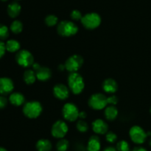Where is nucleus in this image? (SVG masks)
I'll list each match as a JSON object with an SVG mask.
<instances>
[{"instance_id":"obj_1","label":"nucleus","mask_w":151,"mask_h":151,"mask_svg":"<svg viewBox=\"0 0 151 151\" xmlns=\"http://www.w3.org/2000/svg\"><path fill=\"white\" fill-rule=\"evenodd\" d=\"M68 87L73 94L79 95L85 88V82L82 76L77 73H72L67 78Z\"/></svg>"},{"instance_id":"obj_2","label":"nucleus","mask_w":151,"mask_h":151,"mask_svg":"<svg viewBox=\"0 0 151 151\" xmlns=\"http://www.w3.org/2000/svg\"><path fill=\"white\" fill-rule=\"evenodd\" d=\"M23 113L27 118L34 119L39 116L43 111V107L39 102L30 101L26 102L22 108Z\"/></svg>"},{"instance_id":"obj_3","label":"nucleus","mask_w":151,"mask_h":151,"mask_svg":"<svg viewBox=\"0 0 151 151\" xmlns=\"http://www.w3.org/2000/svg\"><path fill=\"white\" fill-rule=\"evenodd\" d=\"M57 32L61 36L70 37L78 33V27L72 21L63 20L58 24Z\"/></svg>"},{"instance_id":"obj_4","label":"nucleus","mask_w":151,"mask_h":151,"mask_svg":"<svg viewBox=\"0 0 151 151\" xmlns=\"http://www.w3.org/2000/svg\"><path fill=\"white\" fill-rule=\"evenodd\" d=\"M81 22L86 29L94 30L100 26L102 19L98 13H88L83 16Z\"/></svg>"},{"instance_id":"obj_5","label":"nucleus","mask_w":151,"mask_h":151,"mask_svg":"<svg viewBox=\"0 0 151 151\" xmlns=\"http://www.w3.org/2000/svg\"><path fill=\"white\" fill-rule=\"evenodd\" d=\"M106 95L101 93H97L91 95L88 99V105L95 110H101L108 106V100Z\"/></svg>"},{"instance_id":"obj_6","label":"nucleus","mask_w":151,"mask_h":151,"mask_svg":"<svg viewBox=\"0 0 151 151\" xmlns=\"http://www.w3.org/2000/svg\"><path fill=\"white\" fill-rule=\"evenodd\" d=\"M80 110L78 106L72 102H67L62 108V115L65 120L74 122L79 118Z\"/></svg>"},{"instance_id":"obj_7","label":"nucleus","mask_w":151,"mask_h":151,"mask_svg":"<svg viewBox=\"0 0 151 151\" xmlns=\"http://www.w3.org/2000/svg\"><path fill=\"white\" fill-rule=\"evenodd\" d=\"M16 62L19 66L27 68L34 64L33 55L27 50H20L16 54Z\"/></svg>"},{"instance_id":"obj_8","label":"nucleus","mask_w":151,"mask_h":151,"mask_svg":"<svg viewBox=\"0 0 151 151\" xmlns=\"http://www.w3.org/2000/svg\"><path fill=\"white\" fill-rule=\"evenodd\" d=\"M83 58L82 56L78 54H74L66 60L64 63L65 68L70 73H77L83 66Z\"/></svg>"},{"instance_id":"obj_9","label":"nucleus","mask_w":151,"mask_h":151,"mask_svg":"<svg viewBox=\"0 0 151 151\" xmlns=\"http://www.w3.org/2000/svg\"><path fill=\"white\" fill-rule=\"evenodd\" d=\"M129 136L131 140L137 144H142L147 138V132L142 127L134 125L129 130Z\"/></svg>"},{"instance_id":"obj_10","label":"nucleus","mask_w":151,"mask_h":151,"mask_svg":"<svg viewBox=\"0 0 151 151\" xmlns=\"http://www.w3.org/2000/svg\"><path fill=\"white\" fill-rule=\"evenodd\" d=\"M68 131V124L63 120H58L52 126L51 134L55 139H63L67 134Z\"/></svg>"},{"instance_id":"obj_11","label":"nucleus","mask_w":151,"mask_h":151,"mask_svg":"<svg viewBox=\"0 0 151 151\" xmlns=\"http://www.w3.org/2000/svg\"><path fill=\"white\" fill-rule=\"evenodd\" d=\"M70 90L69 87L63 84H57L53 87V94L59 100H66L69 98Z\"/></svg>"},{"instance_id":"obj_12","label":"nucleus","mask_w":151,"mask_h":151,"mask_svg":"<svg viewBox=\"0 0 151 151\" xmlns=\"http://www.w3.org/2000/svg\"><path fill=\"white\" fill-rule=\"evenodd\" d=\"M14 89V83L11 78L8 77L0 78V95L7 96L13 93Z\"/></svg>"},{"instance_id":"obj_13","label":"nucleus","mask_w":151,"mask_h":151,"mask_svg":"<svg viewBox=\"0 0 151 151\" xmlns=\"http://www.w3.org/2000/svg\"><path fill=\"white\" fill-rule=\"evenodd\" d=\"M91 128L96 134L104 135L109 132V124L104 120L101 118H97L92 122Z\"/></svg>"},{"instance_id":"obj_14","label":"nucleus","mask_w":151,"mask_h":151,"mask_svg":"<svg viewBox=\"0 0 151 151\" xmlns=\"http://www.w3.org/2000/svg\"><path fill=\"white\" fill-rule=\"evenodd\" d=\"M103 90L105 93L109 94H114L117 91L118 84L114 78H108L103 82Z\"/></svg>"},{"instance_id":"obj_15","label":"nucleus","mask_w":151,"mask_h":151,"mask_svg":"<svg viewBox=\"0 0 151 151\" xmlns=\"http://www.w3.org/2000/svg\"><path fill=\"white\" fill-rule=\"evenodd\" d=\"M9 102L13 106L19 107L25 104V97L20 92H13L9 96Z\"/></svg>"},{"instance_id":"obj_16","label":"nucleus","mask_w":151,"mask_h":151,"mask_svg":"<svg viewBox=\"0 0 151 151\" xmlns=\"http://www.w3.org/2000/svg\"><path fill=\"white\" fill-rule=\"evenodd\" d=\"M36 74L37 79L41 81H47L52 77V71L47 67L41 66L36 71H35Z\"/></svg>"},{"instance_id":"obj_17","label":"nucleus","mask_w":151,"mask_h":151,"mask_svg":"<svg viewBox=\"0 0 151 151\" xmlns=\"http://www.w3.org/2000/svg\"><path fill=\"white\" fill-rule=\"evenodd\" d=\"M88 151H100L101 150V142L97 135L91 136L87 143Z\"/></svg>"},{"instance_id":"obj_18","label":"nucleus","mask_w":151,"mask_h":151,"mask_svg":"<svg viewBox=\"0 0 151 151\" xmlns=\"http://www.w3.org/2000/svg\"><path fill=\"white\" fill-rule=\"evenodd\" d=\"M119 114V111L115 105H108L104 109L105 117L109 121H114L116 119Z\"/></svg>"},{"instance_id":"obj_19","label":"nucleus","mask_w":151,"mask_h":151,"mask_svg":"<svg viewBox=\"0 0 151 151\" xmlns=\"http://www.w3.org/2000/svg\"><path fill=\"white\" fill-rule=\"evenodd\" d=\"M21 10H22V7H21L20 4L17 1H13V2H11L8 4L7 12L10 18L14 19L20 14Z\"/></svg>"},{"instance_id":"obj_20","label":"nucleus","mask_w":151,"mask_h":151,"mask_svg":"<svg viewBox=\"0 0 151 151\" xmlns=\"http://www.w3.org/2000/svg\"><path fill=\"white\" fill-rule=\"evenodd\" d=\"M35 147L38 151H51L52 144L49 139H41L36 142Z\"/></svg>"},{"instance_id":"obj_21","label":"nucleus","mask_w":151,"mask_h":151,"mask_svg":"<svg viewBox=\"0 0 151 151\" xmlns=\"http://www.w3.org/2000/svg\"><path fill=\"white\" fill-rule=\"evenodd\" d=\"M6 50L10 53H17L20 50L21 44L16 39H9L5 42Z\"/></svg>"},{"instance_id":"obj_22","label":"nucleus","mask_w":151,"mask_h":151,"mask_svg":"<svg viewBox=\"0 0 151 151\" xmlns=\"http://www.w3.org/2000/svg\"><path fill=\"white\" fill-rule=\"evenodd\" d=\"M23 79L27 84H32L37 79L36 74L33 70L27 69L24 72Z\"/></svg>"},{"instance_id":"obj_23","label":"nucleus","mask_w":151,"mask_h":151,"mask_svg":"<svg viewBox=\"0 0 151 151\" xmlns=\"http://www.w3.org/2000/svg\"><path fill=\"white\" fill-rule=\"evenodd\" d=\"M10 30L15 34H19L23 30V24L19 20H14L10 26Z\"/></svg>"},{"instance_id":"obj_24","label":"nucleus","mask_w":151,"mask_h":151,"mask_svg":"<svg viewBox=\"0 0 151 151\" xmlns=\"http://www.w3.org/2000/svg\"><path fill=\"white\" fill-rule=\"evenodd\" d=\"M69 147V142L67 139H60L56 143V150L57 151H67Z\"/></svg>"},{"instance_id":"obj_25","label":"nucleus","mask_w":151,"mask_h":151,"mask_svg":"<svg viewBox=\"0 0 151 151\" xmlns=\"http://www.w3.org/2000/svg\"><path fill=\"white\" fill-rule=\"evenodd\" d=\"M44 22L48 27H54L58 24V18L55 15H48V16H46Z\"/></svg>"},{"instance_id":"obj_26","label":"nucleus","mask_w":151,"mask_h":151,"mask_svg":"<svg viewBox=\"0 0 151 151\" xmlns=\"http://www.w3.org/2000/svg\"><path fill=\"white\" fill-rule=\"evenodd\" d=\"M116 149L117 151H130V144L126 140H120L116 143Z\"/></svg>"},{"instance_id":"obj_27","label":"nucleus","mask_w":151,"mask_h":151,"mask_svg":"<svg viewBox=\"0 0 151 151\" xmlns=\"http://www.w3.org/2000/svg\"><path fill=\"white\" fill-rule=\"evenodd\" d=\"M10 36V30L6 25L0 24V40L4 41L7 39Z\"/></svg>"},{"instance_id":"obj_28","label":"nucleus","mask_w":151,"mask_h":151,"mask_svg":"<svg viewBox=\"0 0 151 151\" xmlns=\"http://www.w3.org/2000/svg\"><path fill=\"white\" fill-rule=\"evenodd\" d=\"M76 127L77 130H78L81 133H86V132L88 131V124H87V122L86 121L83 119H80L79 121H78L76 124Z\"/></svg>"},{"instance_id":"obj_29","label":"nucleus","mask_w":151,"mask_h":151,"mask_svg":"<svg viewBox=\"0 0 151 151\" xmlns=\"http://www.w3.org/2000/svg\"><path fill=\"white\" fill-rule=\"evenodd\" d=\"M106 139L109 143H115L117 140V135L114 132L109 131L106 134Z\"/></svg>"},{"instance_id":"obj_30","label":"nucleus","mask_w":151,"mask_h":151,"mask_svg":"<svg viewBox=\"0 0 151 151\" xmlns=\"http://www.w3.org/2000/svg\"><path fill=\"white\" fill-rule=\"evenodd\" d=\"M70 16L72 18V19L75 21H79L81 20L83 17V15L81 13V12L78 10H74L71 12Z\"/></svg>"},{"instance_id":"obj_31","label":"nucleus","mask_w":151,"mask_h":151,"mask_svg":"<svg viewBox=\"0 0 151 151\" xmlns=\"http://www.w3.org/2000/svg\"><path fill=\"white\" fill-rule=\"evenodd\" d=\"M108 100V105H115L116 106V104L118 103V98L116 97L115 95H111V96L107 97Z\"/></svg>"},{"instance_id":"obj_32","label":"nucleus","mask_w":151,"mask_h":151,"mask_svg":"<svg viewBox=\"0 0 151 151\" xmlns=\"http://www.w3.org/2000/svg\"><path fill=\"white\" fill-rule=\"evenodd\" d=\"M8 102L9 100L5 97V96L0 95V109H4V107H6Z\"/></svg>"},{"instance_id":"obj_33","label":"nucleus","mask_w":151,"mask_h":151,"mask_svg":"<svg viewBox=\"0 0 151 151\" xmlns=\"http://www.w3.org/2000/svg\"><path fill=\"white\" fill-rule=\"evenodd\" d=\"M6 51H7V50H6L5 43L3 41H1V40H0V59L4 56Z\"/></svg>"},{"instance_id":"obj_34","label":"nucleus","mask_w":151,"mask_h":151,"mask_svg":"<svg viewBox=\"0 0 151 151\" xmlns=\"http://www.w3.org/2000/svg\"><path fill=\"white\" fill-rule=\"evenodd\" d=\"M87 117V113L85 111H81L79 113V118L80 119L84 120Z\"/></svg>"},{"instance_id":"obj_35","label":"nucleus","mask_w":151,"mask_h":151,"mask_svg":"<svg viewBox=\"0 0 151 151\" xmlns=\"http://www.w3.org/2000/svg\"><path fill=\"white\" fill-rule=\"evenodd\" d=\"M131 151H147V150L142 147H136Z\"/></svg>"},{"instance_id":"obj_36","label":"nucleus","mask_w":151,"mask_h":151,"mask_svg":"<svg viewBox=\"0 0 151 151\" xmlns=\"http://www.w3.org/2000/svg\"><path fill=\"white\" fill-rule=\"evenodd\" d=\"M103 151H117L116 148H114V147H107L106 148H105Z\"/></svg>"},{"instance_id":"obj_37","label":"nucleus","mask_w":151,"mask_h":151,"mask_svg":"<svg viewBox=\"0 0 151 151\" xmlns=\"http://www.w3.org/2000/svg\"><path fill=\"white\" fill-rule=\"evenodd\" d=\"M58 68L59 70H60V71H63V70H66V68H65V65H63V64H60Z\"/></svg>"},{"instance_id":"obj_38","label":"nucleus","mask_w":151,"mask_h":151,"mask_svg":"<svg viewBox=\"0 0 151 151\" xmlns=\"http://www.w3.org/2000/svg\"><path fill=\"white\" fill-rule=\"evenodd\" d=\"M0 151H7L5 148L2 147H0Z\"/></svg>"},{"instance_id":"obj_39","label":"nucleus","mask_w":151,"mask_h":151,"mask_svg":"<svg viewBox=\"0 0 151 151\" xmlns=\"http://www.w3.org/2000/svg\"><path fill=\"white\" fill-rule=\"evenodd\" d=\"M149 144H150V147H151V139H150V142H149Z\"/></svg>"},{"instance_id":"obj_40","label":"nucleus","mask_w":151,"mask_h":151,"mask_svg":"<svg viewBox=\"0 0 151 151\" xmlns=\"http://www.w3.org/2000/svg\"><path fill=\"white\" fill-rule=\"evenodd\" d=\"M1 1H7V0H1Z\"/></svg>"},{"instance_id":"obj_41","label":"nucleus","mask_w":151,"mask_h":151,"mask_svg":"<svg viewBox=\"0 0 151 151\" xmlns=\"http://www.w3.org/2000/svg\"><path fill=\"white\" fill-rule=\"evenodd\" d=\"M150 113H151V107H150Z\"/></svg>"},{"instance_id":"obj_42","label":"nucleus","mask_w":151,"mask_h":151,"mask_svg":"<svg viewBox=\"0 0 151 151\" xmlns=\"http://www.w3.org/2000/svg\"><path fill=\"white\" fill-rule=\"evenodd\" d=\"M17 1H19V0H17Z\"/></svg>"}]
</instances>
